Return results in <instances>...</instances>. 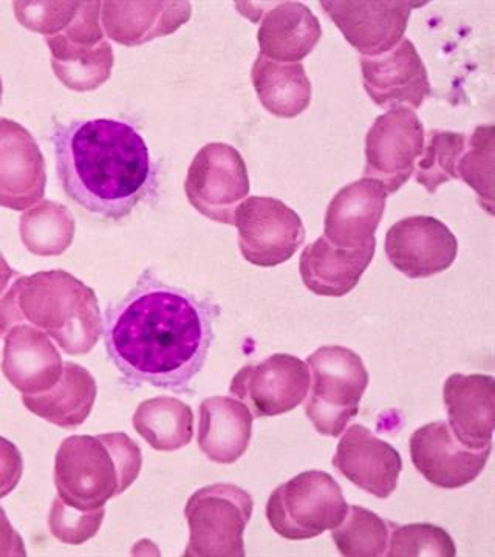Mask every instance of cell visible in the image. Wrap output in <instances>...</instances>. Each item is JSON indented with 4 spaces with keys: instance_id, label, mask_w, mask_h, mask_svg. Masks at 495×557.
Segmentation results:
<instances>
[{
    "instance_id": "obj_1",
    "label": "cell",
    "mask_w": 495,
    "mask_h": 557,
    "mask_svg": "<svg viewBox=\"0 0 495 557\" xmlns=\"http://www.w3.org/2000/svg\"><path fill=\"white\" fill-rule=\"evenodd\" d=\"M219 317L214 300L164 284L146 270L106 311L102 333L124 379L186 394L207 362Z\"/></svg>"
},
{
    "instance_id": "obj_2",
    "label": "cell",
    "mask_w": 495,
    "mask_h": 557,
    "mask_svg": "<svg viewBox=\"0 0 495 557\" xmlns=\"http://www.w3.org/2000/svg\"><path fill=\"white\" fill-rule=\"evenodd\" d=\"M57 171L73 203L109 222L129 218L156 193L159 168L129 121L95 119L53 131Z\"/></svg>"
},
{
    "instance_id": "obj_3",
    "label": "cell",
    "mask_w": 495,
    "mask_h": 557,
    "mask_svg": "<svg viewBox=\"0 0 495 557\" xmlns=\"http://www.w3.org/2000/svg\"><path fill=\"white\" fill-rule=\"evenodd\" d=\"M17 324L42 330L67 355H87L102 335L94 289L67 271L21 276L0 299V335Z\"/></svg>"
},
{
    "instance_id": "obj_4",
    "label": "cell",
    "mask_w": 495,
    "mask_h": 557,
    "mask_svg": "<svg viewBox=\"0 0 495 557\" xmlns=\"http://www.w3.org/2000/svg\"><path fill=\"white\" fill-rule=\"evenodd\" d=\"M141 468V449L123 432L73 435L54 458V486L64 504L95 511L129 490Z\"/></svg>"
},
{
    "instance_id": "obj_5",
    "label": "cell",
    "mask_w": 495,
    "mask_h": 557,
    "mask_svg": "<svg viewBox=\"0 0 495 557\" xmlns=\"http://www.w3.org/2000/svg\"><path fill=\"white\" fill-rule=\"evenodd\" d=\"M307 366L311 388L304 401L306 416L319 434L339 437L358 416L369 386L364 361L351 348L324 346L307 358Z\"/></svg>"
},
{
    "instance_id": "obj_6",
    "label": "cell",
    "mask_w": 495,
    "mask_h": 557,
    "mask_svg": "<svg viewBox=\"0 0 495 557\" xmlns=\"http://www.w3.org/2000/svg\"><path fill=\"white\" fill-rule=\"evenodd\" d=\"M348 505L343 490L329 472L307 471L271 493L267 519L279 536L308 541L341 525Z\"/></svg>"
},
{
    "instance_id": "obj_7",
    "label": "cell",
    "mask_w": 495,
    "mask_h": 557,
    "mask_svg": "<svg viewBox=\"0 0 495 557\" xmlns=\"http://www.w3.org/2000/svg\"><path fill=\"white\" fill-rule=\"evenodd\" d=\"M255 511L247 491L231 483L201 487L189 497L186 557H245L244 533Z\"/></svg>"
},
{
    "instance_id": "obj_8",
    "label": "cell",
    "mask_w": 495,
    "mask_h": 557,
    "mask_svg": "<svg viewBox=\"0 0 495 557\" xmlns=\"http://www.w3.org/2000/svg\"><path fill=\"white\" fill-rule=\"evenodd\" d=\"M54 75L67 89L86 94L108 83L115 57L101 25V2L81 3L60 35L46 38Z\"/></svg>"
},
{
    "instance_id": "obj_9",
    "label": "cell",
    "mask_w": 495,
    "mask_h": 557,
    "mask_svg": "<svg viewBox=\"0 0 495 557\" xmlns=\"http://www.w3.org/2000/svg\"><path fill=\"white\" fill-rule=\"evenodd\" d=\"M249 175L244 157L228 143L203 146L186 175L185 193L201 215L223 225H234V215L249 194Z\"/></svg>"
},
{
    "instance_id": "obj_10",
    "label": "cell",
    "mask_w": 495,
    "mask_h": 557,
    "mask_svg": "<svg viewBox=\"0 0 495 557\" xmlns=\"http://www.w3.org/2000/svg\"><path fill=\"white\" fill-rule=\"evenodd\" d=\"M238 248L251 265L273 269L288 262L306 240L302 219L273 197H248L234 215Z\"/></svg>"
},
{
    "instance_id": "obj_11",
    "label": "cell",
    "mask_w": 495,
    "mask_h": 557,
    "mask_svg": "<svg viewBox=\"0 0 495 557\" xmlns=\"http://www.w3.org/2000/svg\"><path fill=\"white\" fill-rule=\"evenodd\" d=\"M424 145L426 135L416 110H388L367 132L364 177L380 183L388 196L398 193L412 177Z\"/></svg>"
},
{
    "instance_id": "obj_12",
    "label": "cell",
    "mask_w": 495,
    "mask_h": 557,
    "mask_svg": "<svg viewBox=\"0 0 495 557\" xmlns=\"http://www.w3.org/2000/svg\"><path fill=\"white\" fill-rule=\"evenodd\" d=\"M310 384L307 362L293 355L276 354L238 370L230 392L251 410L252 417H277L302 405Z\"/></svg>"
},
{
    "instance_id": "obj_13",
    "label": "cell",
    "mask_w": 495,
    "mask_h": 557,
    "mask_svg": "<svg viewBox=\"0 0 495 557\" xmlns=\"http://www.w3.org/2000/svg\"><path fill=\"white\" fill-rule=\"evenodd\" d=\"M386 255L392 267L406 277L428 278L453 267L458 240L442 220L412 215L387 231Z\"/></svg>"
},
{
    "instance_id": "obj_14",
    "label": "cell",
    "mask_w": 495,
    "mask_h": 557,
    "mask_svg": "<svg viewBox=\"0 0 495 557\" xmlns=\"http://www.w3.org/2000/svg\"><path fill=\"white\" fill-rule=\"evenodd\" d=\"M322 9L362 57H378L401 42L413 9L426 2H350L324 0Z\"/></svg>"
},
{
    "instance_id": "obj_15",
    "label": "cell",
    "mask_w": 495,
    "mask_h": 557,
    "mask_svg": "<svg viewBox=\"0 0 495 557\" xmlns=\"http://www.w3.org/2000/svg\"><path fill=\"white\" fill-rule=\"evenodd\" d=\"M493 445L469 449L461 445L446 421L417 429L410 437L413 467L429 483L442 490H460L486 468Z\"/></svg>"
},
{
    "instance_id": "obj_16",
    "label": "cell",
    "mask_w": 495,
    "mask_h": 557,
    "mask_svg": "<svg viewBox=\"0 0 495 557\" xmlns=\"http://www.w3.org/2000/svg\"><path fill=\"white\" fill-rule=\"evenodd\" d=\"M359 64L367 95L378 108L420 109L431 95L426 65L410 39L403 38L387 53L361 57Z\"/></svg>"
},
{
    "instance_id": "obj_17",
    "label": "cell",
    "mask_w": 495,
    "mask_h": 557,
    "mask_svg": "<svg viewBox=\"0 0 495 557\" xmlns=\"http://www.w3.org/2000/svg\"><path fill=\"white\" fill-rule=\"evenodd\" d=\"M46 159L30 132L16 121L0 119V207L25 211L42 200Z\"/></svg>"
},
{
    "instance_id": "obj_18",
    "label": "cell",
    "mask_w": 495,
    "mask_h": 557,
    "mask_svg": "<svg viewBox=\"0 0 495 557\" xmlns=\"http://www.w3.org/2000/svg\"><path fill=\"white\" fill-rule=\"evenodd\" d=\"M333 467L359 490L387 498L398 487L403 458L394 446L378 438L362 424H354L337 445Z\"/></svg>"
},
{
    "instance_id": "obj_19",
    "label": "cell",
    "mask_w": 495,
    "mask_h": 557,
    "mask_svg": "<svg viewBox=\"0 0 495 557\" xmlns=\"http://www.w3.org/2000/svg\"><path fill=\"white\" fill-rule=\"evenodd\" d=\"M386 189L372 178H361L339 189L325 212L324 237L339 248H361L376 242L375 233L386 211Z\"/></svg>"
},
{
    "instance_id": "obj_20",
    "label": "cell",
    "mask_w": 495,
    "mask_h": 557,
    "mask_svg": "<svg viewBox=\"0 0 495 557\" xmlns=\"http://www.w3.org/2000/svg\"><path fill=\"white\" fill-rule=\"evenodd\" d=\"M3 338L2 372L22 395L42 394L60 381L64 362L47 333L33 325L17 324Z\"/></svg>"
},
{
    "instance_id": "obj_21",
    "label": "cell",
    "mask_w": 495,
    "mask_h": 557,
    "mask_svg": "<svg viewBox=\"0 0 495 557\" xmlns=\"http://www.w3.org/2000/svg\"><path fill=\"white\" fill-rule=\"evenodd\" d=\"M447 424L454 437L469 449L493 445L495 380L491 375L454 373L443 386Z\"/></svg>"
},
{
    "instance_id": "obj_22",
    "label": "cell",
    "mask_w": 495,
    "mask_h": 557,
    "mask_svg": "<svg viewBox=\"0 0 495 557\" xmlns=\"http://www.w3.org/2000/svg\"><path fill=\"white\" fill-rule=\"evenodd\" d=\"M376 242L361 248H339L324 236L304 248L299 273L311 293L341 298L354 292L375 258Z\"/></svg>"
},
{
    "instance_id": "obj_23",
    "label": "cell",
    "mask_w": 495,
    "mask_h": 557,
    "mask_svg": "<svg viewBox=\"0 0 495 557\" xmlns=\"http://www.w3.org/2000/svg\"><path fill=\"white\" fill-rule=\"evenodd\" d=\"M189 2H101L104 35L126 47L172 35L190 20Z\"/></svg>"
},
{
    "instance_id": "obj_24",
    "label": "cell",
    "mask_w": 495,
    "mask_h": 557,
    "mask_svg": "<svg viewBox=\"0 0 495 557\" xmlns=\"http://www.w3.org/2000/svg\"><path fill=\"white\" fill-rule=\"evenodd\" d=\"M321 36V24L313 11L300 2H281L262 16L259 54L282 64H295L306 60Z\"/></svg>"
},
{
    "instance_id": "obj_25",
    "label": "cell",
    "mask_w": 495,
    "mask_h": 557,
    "mask_svg": "<svg viewBox=\"0 0 495 557\" xmlns=\"http://www.w3.org/2000/svg\"><path fill=\"white\" fill-rule=\"evenodd\" d=\"M251 410L230 397H211L200 405L198 448L218 465H233L247 453L252 437Z\"/></svg>"
},
{
    "instance_id": "obj_26",
    "label": "cell",
    "mask_w": 495,
    "mask_h": 557,
    "mask_svg": "<svg viewBox=\"0 0 495 557\" xmlns=\"http://www.w3.org/2000/svg\"><path fill=\"white\" fill-rule=\"evenodd\" d=\"M97 381L76 362H64L60 381L50 391L22 395L33 416L62 429H76L89 418L97 401Z\"/></svg>"
},
{
    "instance_id": "obj_27",
    "label": "cell",
    "mask_w": 495,
    "mask_h": 557,
    "mask_svg": "<svg viewBox=\"0 0 495 557\" xmlns=\"http://www.w3.org/2000/svg\"><path fill=\"white\" fill-rule=\"evenodd\" d=\"M251 79L260 104L276 119H296L310 106L313 87L302 62L282 64L259 54Z\"/></svg>"
},
{
    "instance_id": "obj_28",
    "label": "cell",
    "mask_w": 495,
    "mask_h": 557,
    "mask_svg": "<svg viewBox=\"0 0 495 557\" xmlns=\"http://www.w3.org/2000/svg\"><path fill=\"white\" fill-rule=\"evenodd\" d=\"M132 423L139 437L159 453H174L193 442V409L174 397H157L139 403Z\"/></svg>"
},
{
    "instance_id": "obj_29",
    "label": "cell",
    "mask_w": 495,
    "mask_h": 557,
    "mask_svg": "<svg viewBox=\"0 0 495 557\" xmlns=\"http://www.w3.org/2000/svg\"><path fill=\"white\" fill-rule=\"evenodd\" d=\"M76 222L72 212L57 201L42 200L22 214L21 240L35 256H61L75 239Z\"/></svg>"
},
{
    "instance_id": "obj_30",
    "label": "cell",
    "mask_w": 495,
    "mask_h": 557,
    "mask_svg": "<svg viewBox=\"0 0 495 557\" xmlns=\"http://www.w3.org/2000/svg\"><path fill=\"white\" fill-rule=\"evenodd\" d=\"M391 523L376 512L351 505L341 525L333 528L332 539L337 552L346 557H378L386 555Z\"/></svg>"
},
{
    "instance_id": "obj_31",
    "label": "cell",
    "mask_w": 495,
    "mask_h": 557,
    "mask_svg": "<svg viewBox=\"0 0 495 557\" xmlns=\"http://www.w3.org/2000/svg\"><path fill=\"white\" fill-rule=\"evenodd\" d=\"M428 146L416 168L417 183L429 194H435L440 186L458 178V161L465 156L466 135L458 132L434 129L429 132Z\"/></svg>"
},
{
    "instance_id": "obj_32",
    "label": "cell",
    "mask_w": 495,
    "mask_h": 557,
    "mask_svg": "<svg viewBox=\"0 0 495 557\" xmlns=\"http://www.w3.org/2000/svg\"><path fill=\"white\" fill-rule=\"evenodd\" d=\"M453 537L443 528L431 523L392 527L386 556L388 557H456Z\"/></svg>"
},
{
    "instance_id": "obj_33",
    "label": "cell",
    "mask_w": 495,
    "mask_h": 557,
    "mask_svg": "<svg viewBox=\"0 0 495 557\" xmlns=\"http://www.w3.org/2000/svg\"><path fill=\"white\" fill-rule=\"evenodd\" d=\"M104 516V508L95 509V511H81L57 497L51 505L49 515L50 533L62 544H86L87 541L97 536Z\"/></svg>"
},
{
    "instance_id": "obj_34",
    "label": "cell",
    "mask_w": 495,
    "mask_h": 557,
    "mask_svg": "<svg viewBox=\"0 0 495 557\" xmlns=\"http://www.w3.org/2000/svg\"><path fill=\"white\" fill-rule=\"evenodd\" d=\"M13 7L22 27L49 38L69 27L78 13L81 2H14Z\"/></svg>"
},
{
    "instance_id": "obj_35",
    "label": "cell",
    "mask_w": 495,
    "mask_h": 557,
    "mask_svg": "<svg viewBox=\"0 0 495 557\" xmlns=\"http://www.w3.org/2000/svg\"><path fill=\"white\" fill-rule=\"evenodd\" d=\"M24 474V458L10 440L0 437V498L9 496L20 485Z\"/></svg>"
},
{
    "instance_id": "obj_36",
    "label": "cell",
    "mask_w": 495,
    "mask_h": 557,
    "mask_svg": "<svg viewBox=\"0 0 495 557\" xmlns=\"http://www.w3.org/2000/svg\"><path fill=\"white\" fill-rule=\"evenodd\" d=\"M27 548L21 534L14 530L5 511L0 507V557H25Z\"/></svg>"
},
{
    "instance_id": "obj_37",
    "label": "cell",
    "mask_w": 495,
    "mask_h": 557,
    "mask_svg": "<svg viewBox=\"0 0 495 557\" xmlns=\"http://www.w3.org/2000/svg\"><path fill=\"white\" fill-rule=\"evenodd\" d=\"M16 276V271L11 269L9 262H7L5 258H3L2 252H0V296L7 292L9 288L11 278Z\"/></svg>"
},
{
    "instance_id": "obj_38",
    "label": "cell",
    "mask_w": 495,
    "mask_h": 557,
    "mask_svg": "<svg viewBox=\"0 0 495 557\" xmlns=\"http://www.w3.org/2000/svg\"><path fill=\"white\" fill-rule=\"evenodd\" d=\"M2 95H3V84H2V78H0V102H2Z\"/></svg>"
}]
</instances>
